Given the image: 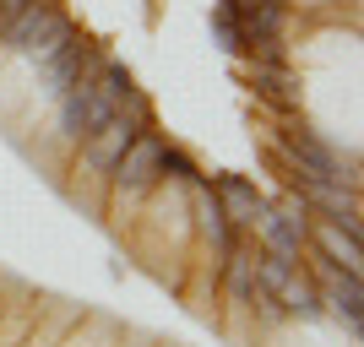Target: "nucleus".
I'll return each instance as SVG.
<instances>
[{"label":"nucleus","instance_id":"6e6552de","mask_svg":"<svg viewBox=\"0 0 364 347\" xmlns=\"http://www.w3.org/2000/svg\"><path fill=\"white\" fill-rule=\"evenodd\" d=\"M321 304H332L337 315L348 320V331L359 336V315H364V287H359V277H348V272H337V266H326V293H316Z\"/></svg>","mask_w":364,"mask_h":347},{"label":"nucleus","instance_id":"9b49d317","mask_svg":"<svg viewBox=\"0 0 364 347\" xmlns=\"http://www.w3.org/2000/svg\"><path fill=\"white\" fill-rule=\"evenodd\" d=\"M272 304H289L294 315H316V309H321L316 287H310V277H304L299 266H294V272H289V277H283V282L272 287Z\"/></svg>","mask_w":364,"mask_h":347},{"label":"nucleus","instance_id":"7ed1b4c3","mask_svg":"<svg viewBox=\"0 0 364 347\" xmlns=\"http://www.w3.org/2000/svg\"><path fill=\"white\" fill-rule=\"evenodd\" d=\"M60 28H65V11L55 6V0H28V6L6 22V44H11L16 55H33V60H38Z\"/></svg>","mask_w":364,"mask_h":347},{"label":"nucleus","instance_id":"ddd939ff","mask_svg":"<svg viewBox=\"0 0 364 347\" xmlns=\"http://www.w3.org/2000/svg\"><path fill=\"white\" fill-rule=\"evenodd\" d=\"M213 33H218V44L228 49V55H245V28H240V11H234V0H223L218 6V16H213Z\"/></svg>","mask_w":364,"mask_h":347},{"label":"nucleus","instance_id":"2eb2a0df","mask_svg":"<svg viewBox=\"0 0 364 347\" xmlns=\"http://www.w3.org/2000/svg\"><path fill=\"white\" fill-rule=\"evenodd\" d=\"M22 6H28V0H0V22H11V16L22 11Z\"/></svg>","mask_w":364,"mask_h":347},{"label":"nucleus","instance_id":"39448f33","mask_svg":"<svg viewBox=\"0 0 364 347\" xmlns=\"http://www.w3.org/2000/svg\"><path fill=\"white\" fill-rule=\"evenodd\" d=\"M92 65H98L92 44H87V38H71V44H60L55 55H44V60H38V71H44L49 92H65V87H76V82H87Z\"/></svg>","mask_w":364,"mask_h":347},{"label":"nucleus","instance_id":"dca6fc26","mask_svg":"<svg viewBox=\"0 0 364 347\" xmlns=\"http://www.w3.org/2000/svg\"><path fill=\"white\" fill-rule=\"evenodd\" d=\"M234 6H283V0H234Z\"/></svg>","mask_w":364,"mask_h":347},{"label":"nucleus","instance_id":"9d476101","mask_svg":"<svg viewBox=\"0 0 364 347\" xmlns=\"http://www.w3.org/2000/svg\"><path fill=\"white\" fill-rule=\"evenodd\" d=\"M196 217H201V233H207V239L218 244V250H234V228H228V217H223V206H218V196L213 190H207V184L196 180Z\"/></svg>","mask_w":364,"mask_h":347},{"label":"nucleus","instance_id":"f03ea898","mask_svg":"<svg viewBox=\"0 0 364 347\" xmlns=\"http://www.w3.org/2000/svg\"><path fill=\"white\" fill-rule=\"evenodd\" d=\"M164 141L152 136V131H136L131 136V147L120 152V163L109 168L114 174V190H125V196H141V190H152V184L164 180Z\"/></svg>","mask_w":364,"mask_h":347},{"label":"nucleus","instance_id":"f257e3e1","mask_svg":"<svg viewBox=\"0 0 364 347\" xmlns=\"http://www.w3.org/2000/svg\"><path fill=\"white\" fill-rule=\"evenodd\" d=\"M261 244L272 250V255H289V260H299V244L310 239V201H299V196H283L277 206H267L261 211Z\"/></svg>","mask_w":364,"mask_h":347},{"label":"nucleus","instance_id":"423d86ee","mask_svg":"<svg viewBox=\"0 0 364 347\" xmlns=\"http://www.w3.org/2000/svg\"><path fill=\"white\" fill-rule=\"evenodd\" d=\"M213 196H218V206H223L228 228H256V223H261V211H267V201L256 196V184L240 180V174H223Z\"/></svg>","mask_w":364,"mask_h":347},{"label":"nucleus","instance_id":"0eeeda50","mask_svg":"<svg viewBox=\"0 0 364 347\" xmlns=\"http://www.w3.org/2000/svg\"><path fill=\"white\" fill-rule=\"evenodd\" d=\"M136 131H141V125H131V120L120 114V109H114V114H109V120H104V125H98V131L87 136V163L109 174V168L120 163V152L131 147V136H136Z\"/></svg>","mask_w":364,"mask_h":347},{"label":"nucleus","instance_id":"f8f14e48","mask_svg":"<svg viewBox=\"0 0 364 347\" xmlns=\"http://www.w3.org/2000/svg\"><path fill=\"white\" fill-rule=\"evenodd\" d=\"M250 87H256L261 98H272V104H294V76L283 71L277 60H261V65H250Z\"/></svg>","mask_w":364,"mask_h":347},{"label":"nucleus","instance_id":"4468645a","mask_svg":"<svg viewBox=\"0 0 364 347\" xmlns=\"http://www.w3.org/2000/svg\"><path fill=\"white\" fill-rule=\"evenodd\" d=\"M92 82H98V92H104L109 104H120L125 92L136 87V82H131V71H125V65H98V76H92Z\"/></svg>","mask_w":364,"mask_h":347},{"label":"nucleus","instance_id":"1a4fd4ad","mask_svg":"<svg viewBox=\"0 0 364 347\" xmlns=\"http://www.w3.org/2000/svg\"><path fill=\"white\" fill-rule=\"evenodd\" d=\"M316 244H321V255L332 260L337 272H348V277H359V272H364L359 233H348V228H337V223H321V228H316Z\"/></svg>","mask_w":364,"mask_h":347},{"label":"nucleus","instance_id":"20e7f679","mask_svg":"<svg viewBox=\"0 0 364 347\" xmlns=\"http://www.w3.org/2000/svg\"><path fill=\"white\" fill-rule=\"evenodd\" d=\"M109 114H114V104L98 92V82H76V87L60 92V131H65L71 141L92 136V131H98Z\"/></svg>","mask_w":364,"mask_h":347}]
</instances>
